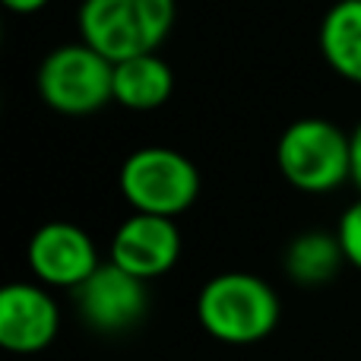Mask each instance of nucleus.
I'll return each instance as SVG.
<instances>
[{
	"label": "nucleus",
	"mask_w": 361,
	"mask_h": 361,
	"mask_svg": "<svg viewBox=\"0 0 361 361\" xmlns=\"http://www.w3.org/2000/svg\"><path fill=\"white\" fill-rule=\"evenodd\" d=\"M10 10H19V13H32V10H38V6H44L48 0H4Z\"/></svg>",
	"instance_id": "nucleus-15"
},
{
	"label": "nucleus",
	"mask_w": 361,
	"mask_h": 361,
	"mask_svg": "<svg viewBox=\"0 0 361 361\" xmlns=\"http://www.w3.org/2000/svg\"><path fill=\"white\" fill-rule=\"evenodd\" d=\"M61 330V307L32 282H10L0 288V345L16 355H32L54 343Z\"/></svg>",
	"instance_id": "nucleus-9"
},
{
	"label": "nucleus",
	"mask_w": 361,
	"mask_h": 361,
	"mask_svg": "<svg viewBox=\"0 0 361 361\" xmlns=\"http://www.w3.org/2000/svg\"><path fill=\"white\" fill-rule=\"evenodd\" d=\"M349 140H352V180L361 187V121L349 133Z\"/></svg>",
	"instance_id": "nucleus-14"
},
{
	"label": "nucleus",
	"mask_w": 361,
	"mask_h": 361,
	"mask_svg": "<svg viewBox=\"0 0 361 361\" xmlns=\"http://www.w3.org/2000/svg\"><path fill=\"white\" fill-rule=\"evenodd\" d=\"M175 0H82L76 23L86 44L111 63L152 54L171 32Z\"/></svg>",
	"instance_id": "nucleus-2"
},
{
	"label": "nucleus",
	"mask_w": 361,
	"mask_h": 361,
	"mask_svg": "<svg viewBox=\"0 0 361 361\" xmlns=\"http://www.w3.org/2000/svg\"><path fill=\"white\" fill-rule=\"evenodd\" d=\"M118 184L137 212L175 219L197 200L200 171L171 146H137L121 162Z\"/></svg>",
	"instance_id": "nucleus-3"
},
{
	"label": "nucleus",
	"mask_w": 361,
	"mask_h": 361,
	"mask_svg": "<svg viewBox=\"0 0 361 361\" xmlns=\"http://www.w3.org/2000/svg\"><path fill=\"white\" fill-rule=\"evenodd\" d=\"M279 295L254 273H216L197 295V317L212 339L228 345L260 343L279 324Z\"/></svg>",
	"instance_id": "nucleus-1"
},
{
	"label": "nucleus",
	"mask_w": 361,
	"mask_h": 361,
	"mask_svg": "<svg viewBox=\"0 0 361 361\" xmlns=\"http://www.w3.org/2000/svg\"><path fill=\"white\" fill-rule=\"evenodd\" d=\"M29 267L48 286L80 288L102 263L95 241L89 238L86 228H80L76 222L51 219V222H42L32 231Z\"/></svg>",
	"instance_id": "nucleus-7"
},
{
	"label": "nucleus",
	"mask_w": 361,
	"mask_h": 361,
	"mask_svg": "<svg viewBox=\"0 0 361 361\" xmlns=\"http://www.w3.org/2000/svg\"><path fill=\"white\" fill-rule=\"evenodd\" d=\"M76 292L80 314L92 330L99 333H124L143 320L149 307L146 279H137L133 273L121 269L118 263H102Z\"/></svg>",
	"instance_id": "nucleus-6"
},
{
	"label": "nucleus",
	"mask_w": 361,
	"mask_h": 361,
	"mask_svg": "<svg viewBox=\"0 0 361 361\" xmlns=\"http://www.w3.org/2000/svg\"><path fill=\"white\" fill-rule=\"evenodd\" d=\"M345 254L336 235L326 231H301L286 247V273L298 286H324L339 273Z\"/></svg>",
	"instance_id": "nucleus-12"
},
{
	"label": "nucleus",
	"mask_w": 361,
	"mask_h": 361,
	"mask_svg": "<svg viewBox=\"0 0 361 361\" xmlns=\"http://www.w3.org/2000/svg\"><path fill=\"white\" fill-rule=\"evenodd\" d=\"M336 238L343 244V254L349 263H355L361 269V197L355 203L345 206V212L339 216V225H336Z\"/></svg>",
	"instance_id": "nucleus-13"
},
{
	"label": "nucleus",
	"mask_w": 361,
	"mask_h": 361,
	"mask_svg": "<svg viewBox=\"0 0 361 361\" xmlns=\"http://www.w3.org/2000/svg\"><path fill=\"white\" fill-rule=\"evenodd\" d=\"M38 95L63 114H89L114 99V63L86 42L57 44L38 63Z\"/></svg>",
	"instance_id": "nucleus-5"
},
{
	"label": "nucleus",
	"mask_w": 361,
	"mask_h": 361,
	"mask_svg": "<svg viewBox=\"0 0 361 361\" xmlns=\"http://www.w3.org/2000/svg\"><path fill=\"white\" fill-rule=\"evenodd\" d=\"M175 89V73L169 61L152 54L127 57L114 63V99L127 108H159Z\"/></svg>",
	"instance_id": "nucleus-11"
},
{
	"label": "nucleus",
	"mask_w": 361,
	"mask_h": 361,
	"mask_svg": "<svg viewBox=\"0 0 361 361\" xmlns=\"http://www.w3.org/2000/svg\"><path fill=\"white\" fill-rule=\"evenodd\" d=\"M180 257V231L171 216L133 212L111 235V263L137 279H156L169 273Z\"/></svg>",
	"instance_id": "nucleus-8"
},
{
	"label": "nucleus",
	"mask_w": 361,
	"mask_h": 361,
	"mask_svg": "<svg viewBox=\"0 0 361 361\" xmlns=\"http://www.w3.org/2000/svg\"><path fill=\"white\" fill-rule=\"evenodd\" d=\"M320 51L339 76L361 82V0H336L320 19Z\"/></svg>",
	"instance_id": "nucleus-10"
},
{
	"label": "nucleus",
	"mask_w": 361,
	"mask_h": 361,
	"mask_svg": "<svg viewBox=\"0 0 361 361\" xmlns=\"http://www.w3.org/2000/svg\"><path fill=\"white\" fill-rule=\"evenodd\" d=\"M276 162L301 190H333L352 178V140L326 118H298L279 133Z\"/></svg>",
	"instance_id": "nucleus-4"
}]
</instances>
